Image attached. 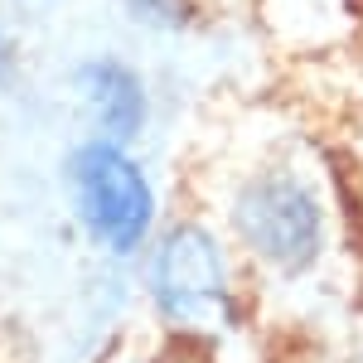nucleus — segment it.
Returning a JSON list of instances; mask_svg holds the SVG:
<instances>
[{
    "mask_svg": "<svg viewBox=\"0 0 363 363\" xmlns=\"http://www.w3.org/2000/svg\"><path fill=\"white\" fill-rule=\"evenodd\" d=\"M68 184H73V203H78L83 228L107 252L131 257L150 238L155 194H150L145 169L136 165V155L121 140L97 136L78 145L73 160H68Z\"/></svg>",
    "mask_w": 363,
    "mask_h": 363,
    "instance_id": "obj_1",
    "label": "nucleus"
},
{
    "mask_svg": "<svg viewBox=\"0 0 363 363\" xmlns=\"http://www.w3.org/2000/svg\"><path fill=\"white\" fill-rule=\"evenodd\" d=\"M233 223L247 238V247L277 272H306L325 247L320 199L296 174H262L242 184L233 203Z\"/></svg>",
    "mask_w": 363,
    "mask_h": 363,
    "instance_id": "obj_2",
    "label": "nucleus"
},
{
    "mask_svg": "<svg viewBox=\"0 0 363 363\" xmlns=\"http://www.w3.org/2000/svg\"><path fill=\"white\" fill-rule=\"evenodd\" d=\"M150 291L155 306L179 325H199L208 315L228 310V262L213 233L199 223H184L160 238L155 262H150Z\"/></svg>",
    "mask_w": 363,
    "mask_h": 363,
    "instance_id": "obj_3",
    "label": "nucleus"
},
{
    "mask_svg": "<svg viewBox=\"0 0 363 363\" xmlns=\"http://www.w3.org/2000/svg\"><path fill=\"white\" fill-rule=\"evenodd\" d=\"M78 92H83L87 112L97 121V131L107 140H131L145 131V116H150V97H145V83L131 63L121 58H87L78 63Z\"/></svg>",
    "mask_w": 363,
    "mask_h": 363,
    "instance_id": "obj_4",
    "label": "nucleus"
},
{
    "mask_svg": "<svg viewBox=\"0 0 363 363\" xmlns=\"http://www.w3.org/2000/svg\"><path fill=\"white\" fill-rule=\"evenodd\" d=\"M126 10L150 29H179L189 20V0H126Z\"/></svg>",
    "mask_w": 363,
    "mask_h": 363,
    "instance_id": "obj_5",
    "label": "nucleus"
},
{
    "mask_svg": "<svg viewBox=\"0 0 363 363\" xmlns=\"http://www.w3.org/2000/svg\"><path fill=\"white\" fill-rule=\"evenodd\" d=\"M10 78H15V39L0 29V87L10 83Z\"/></svg>",
    "mask_w": 363,
    "mask_h": 363,
    "instance_id": "obj_6",
    "label": "nucleus"
}]
</instances>
